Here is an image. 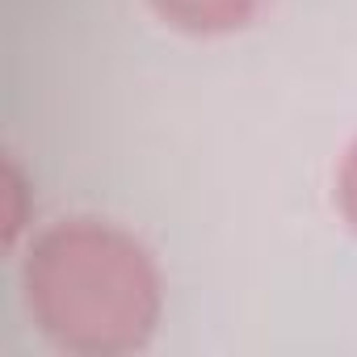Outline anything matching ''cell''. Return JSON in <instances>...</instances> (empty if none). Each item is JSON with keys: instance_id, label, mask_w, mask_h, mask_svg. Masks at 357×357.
I'll return each instance as SVG.
<instances>
[{"instance_id": "7a4b0ae2", "label": "cell", "mask_w": 357, "mask_h": 357, "mask_svg": "<svg viewBox=\"0 0 357 357\" xmlns=\"http://www.w3.org/2000/svg\"><path fill=\"white\" fill-rule=\"evenodd\" d=\"M265 0H151V9L190 34H227L240 30L257 17V9Z\"/></svg>"}, {"instance_id": "6da1fadb", "label": "cell", "mask_w": 357, "mask_h": 357, "mask_svg": "<svg viewBox=\"0 0 357 357\" xmlns=\"http://www.w3.org/2000/svg\"><path fill=\"white\" fill-rule=\"evenodd\" d=\"M26 307L38 332L84 357L135 353L160 324V269L122 227L63 219L47 227L22 269Z\"/></svg>"}, {"instance_id": "3957f363", "label": "cell", "mask_w": 357, "mask_h": 357, "mask_svg": "<svg viewBox=\"0 0 357 357\" xmlns=\"http://www.w3.org/2000/svg\"><path fill=\"white\" fill-rule=\"evenodd\" d=\"M336 198H340L344 219H349V223H353V231H357V143L349 147V155H344V164H340V176H336Z\"/></svg>"}]
</instances>
